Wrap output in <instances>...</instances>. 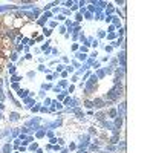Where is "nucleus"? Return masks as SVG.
<instances>
[{"mask_svg": "<svg viewBox=\"0 0 153 153\" xmlns=\"http://www.w3.org/2000/svg\"><path fill=\"white\" fill-rule=\"evenodd\" d=\"M0 71H2V68H0Z\"/></svg>", "mask_w": 153, "mask_h": 153, "instance_id": "1", "label": "nucleus"}]
</instances>
